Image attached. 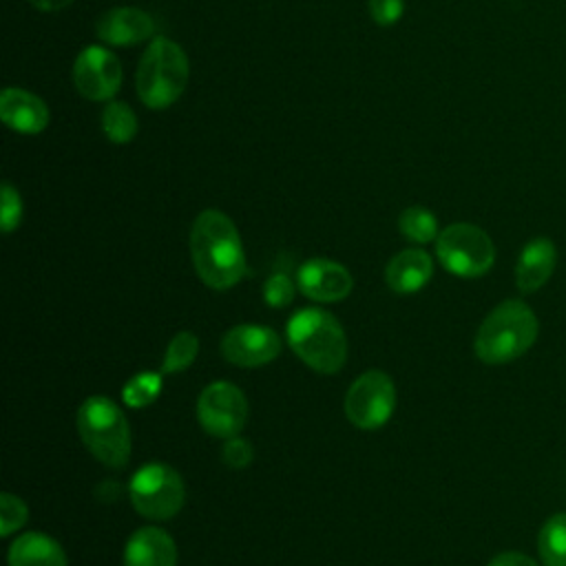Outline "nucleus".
<instances>
[{"label": "nucleus", "instance_id": "obj_1", "mask_svg": "<svg viewBox=\"0 0 566 566\" xmlns=\"http://www.w3.org/2000/svg\"><path fill=\"white\" fill-rule=\"evenodd\" d=\"M190 256L199 279L212 290H228L245 274L241 237L221 210L199 212L190 228Z\"/></svg>", "mask_w": 566, "mask_h": 566}, {"label": "nucleus", "instance_id": "obj_27", "mask_svg": "<svg viewBox=\"0 0 566 566\" xmlns=\"http://www.w3.org/2000/svg\"><path fill=\"white\" fill-rule=\"evenodd\" d=\"M371 20L380 27L396 24L405 13V0H369Z\"/></svg>", "mask_w": 566, "mask_h": 566}, {"label": "nucleus", "instance_id": "obj_14", "mask_svg": "<svg viewBox=\"0 0 566 566\" xmlns=\"http://www.w3.org/2000/svg\"><path fill=\"white\" fill-rule=\"evenodd\" d=\"M0 117L11 130L22 135L42 133L49 126L46 104L38 95L13 86L0 95Z\"/></svg>", "mask_w": 566, "mask_h": 566}, {"label": "nucleus", "instance_id": "obj_2", "mask_svg": "<svg viewBox=\"0 0 566 566\" xmlns=\"http://www.w3.org/2000/svg\"><path fill=\"white\" fill-rule=\"evenodd\" d=\"M539 334L535 312L517 298L495 305L478 327L473 349L486 365H504L526 354Z\"/></svg>", "mask_w": 566, "mask_h": 566}, {"label": "nucleus", "instance_id": "obj_18", "mask_svg": "<svg viewBox=\"0 0 566 566\" xmlns=\"http://www.w3.org/2000/svg\"><path fill=\"white\" fill-rule=\"evenodd\" d=\"M9 566H66V555L53 537L24 533L9 548Z\"/></svg>", "mask_w": 566, "mask_h": 566}, {"label": "nucleus", "instance_id": "obj_11", "mask_svg": "<svg viewBox=\"0 0 566 566\" xmlns=\"http://www.w3.org/2000/svg\"><path fill=\"white\" fill-rule=\"evenodd\" d=\"M281 352V338L265 325H234L221 338V354L237 367H261Z\"/></svg>", "mask_w": 566, "mask_h": 566}, {"label": "nucleus", "instance_id": "obj_23", "mask_svg": "<svg viewBox=\"0 0 566 566\" xmlns=\"http://www.w3.org/2000/svg\"><path fill=\"white\" fill-rule=\"evenodd\" d=\"M159 391H161V376L155 371H142V374H135L122 387V398L128 407L139 409V407L155 402Z\"/></svg>", "mask_w": 566, "mask_h": 566}, {"label": "nucleus", "instance_id": "obj_5", "mask_svg": "<svg viewBox=\"0 0 566 566\" xmlns=\"http://www.w3.org/2000/svg\"><path fill=\"white\" fill-rule=\"evenodd\" d=\"M77 431L86 449L106 467L122 469L130 458V429L122 409L106 396H91L77 409Z\"/></svg>", "mask_w": 566, "mask_h": 566}, {"label": "nucleus", "instance_id": "obj_28", "mask_svg": "<svg viewBox=\"0 0 566 566\" xmlns=\"http://www.w3.org/2000/svg\"><path fill=\"white\" fill-rule=\"evenodd\" d=\"M223 462L232 469H243L252 462V447L241 438H228L223 447Z\"/></svg>", "mask_w": 566, "mask_h": 566}, {"label": "nucleus", "instance_id": "obj_19", "mask_svg": "<svg viewBox=\"0 0 566 566\" xmlns=\"http://www.w3.org/2000/svg\"><path fill=\"white\" fill-rule=\"evenodd\" d=\"M537 553L544 566H566V513L551 515L537 533Z\"/></svg>", "mask_w": 566, "mask_h": 566}, {"label": "nucleus", "instance_id": "obj_30", "mask_svg": "<svg viewBox=\"0 0 566 566\" xmlns=\"http://www.w3.org/2000/svg\"><path fill=\"white\" fill-rule=\"evenodd\" d=\"M29 2L40 11H60V9L69 7L73 0H29Z\"/></svg>", "mask_w": 566, "mask_h": 566}, {"label": "nucleus", "instance_id": "obj_13", "mask_svg": "<svg viewBox=\"0 0 566 566\" xmlns=\"http://www.w3.org/2000/svg\"><path fill=\"white\" fill-rule=\"evenodd\" d=\"M97 38L111 46H133L155 33V20L148 11L135 7H115L99 15Z\"/></svg>", "mask_w": 566, "mask_h": 566}, {"label": "nucleus", "instance_id": "obj_12", "mask_svg": "<svg viewBox=\"0 0 566 566\" xmlns=\"http://www.w3.org/2000/svg\"><path fill=\"white\" fill-rule=\"evenodd\" d=\"M296 283L307 298H314L321 303L340 301L354 287V279L345 265L329 259H321V256L310 259L298 268Z\"/></svg>", "mask_w": 566, "mask_h": 566}, {"label": "nucleus", "instance_id": "obj_3", "mask_svg": "<svg viewBox=\"0 0 566 566\" xmlns=\"http://www.w3.org/2000/svg\"><path fill=\"white\" fill-rule=\"evenodd\" d=\"M287 343L307 367L321 374L338 371L347 358L345 332L327 310H298L287 321Z\"/></svg>", "mask_w": 566, "mask_h": 566}, {"label": "nucleus", "instance_id": "obj_29", "mask_svg": "<svg viewBox=\"0 0 566 566\" xmlns=\"http://www.w3.org/2000/svg\"><path fill=\"white\" fill-rule=\"evenodd\" d=\"M489 566H539L535 559H531L528 555L524 553H517V551H506V553H500L495 555Z\"/></svg>", "mask_w": 566, "mask_h": 566}, {"label": "nucleus", "instance_id": "obj_22", "mask_svg": "<svg viewBox=\"0 0 566 566\" xmlns=\"http://www.w3.org/2000/svg\"><path fill=\"white\" fill-rule=\"evenodd\" d=\"M199 352V340L192 332H179L172 336V340L166 347L161 371L164 374H177L192 365L195 356Z\"/></svg>", "mask_w": 566, "mask_h": 566}, {"label": "nucleus", "instance_id": "obj_10", "mask_svg": "<svg viewBox=\"0 0 566 566\" xmlns=\"http://www.w3.org/2000/svg\"><path fill=\"white\" fill-rule=\"evenodd\" d=\"M73 84L86 99H111L122 86V64L117 55L99 44L82 49L73 64Z\"/></svg>", "mask_w": 566, "mask_h": 566}, {"label": "nucleus", "instance_id": "obj_6", "mask_svg": "<svg viewBox=\"0 0 566 566\" xmlns=\"http://www.w3.org/2000/svg\"><path fill=\"white\" fill-rule=\"evenodd\" d=\"M436 254L444 270L462 279H475L491 270L495 245L491 237L473 223H451L436 239Z\"/></svg>", "mask_w": 566, "mask_h": 566}, {"label": "nucleus", "instance_id": "obj_15", "mask_svg": "<svg viewBox=\"0 0 566 566\" xmlns=\"http://www.w3.org/2000/svg\"><path fill=\"white\" fill-rule=\"evenodd\" d=\"M557 265V248L548 237L531 239L515 263V285L522 294H533L551 279Z\"/></svg>", "mask_w": 566, "mask_h": 566}, {"label": "nucleus", "instance_id": "obj_21", "mask_svg": "<svg viewBox=\"0 0 566 566\" xmlns=\"http://www.w3.org/2000/svg\"><path fill=\"white\" fill-rule=\"evenodd\" d=\"M398 228H400L402 237H407L416 243H427V241L438 239V221H436L433 212L422 206L405 208L400 212Z\"/></svg>", "mask_w": 566, "mask_h": 566}, {"label": "nucleus", "instance_id": "obj_7", "mask_svg": "<svg viewBox=\"0 0 566 566\" xmlns=\"http://www.w3.org/2000/svg\"><path fill=\"white\" fill-rule=\"evenodd\" d=\"M135 511L148 520H168L184 506L186 489L181 475L161 462L144 464L128 484Z\"/></svg>", "mask_w": 566, "mask_h": 566}, {"label": "nucleus", "instance_id": "obj_9", "mask_svg": "<svg viewBox=\"0 0 566 566\" xmlns=\"http://www.w3.org/2000/svg\"><path fill=\"white\" fill-rule=\"evenodd\" d=\"M197 418L210 436L234 438L248 420L243 391L226 380L208 385L197 400Z\"/></svg>", "mask_w": 566, "mask_h": 566}, {"label": "nucleus", "instance_id": "obj_16", "mask_svg": "<svg viewBox=\"0 0 566 566\" xmlns=\"http://www.w3.org/2000/svg\"><path fill=\"white\" fill-rule=\"evenodd\" d=\"M124 566H177V546L159 526H144L126 542Z\"/></svg>", "mask_w": 566, "mask_h": 566}, {"label": "nucleus", "instance_id": "obj_26", "mask_svg": "<svg viewBox=\"0 0 566 566\" xmlns=\"http://www.w3.org/2000/svg\"><path fill=\"white\" fill-rule=\"evenodd\" d=\"M22 219V199L20 192L11 184H2V212L0 223L2 232H13Z\"/></svg>", "mask_w": 566, "mask_h": 566}, {"label": "nucleus", "instance_id": "obj_4", "mask_svg": "<svg viewBox=\"0 0 566 566\" xmlns=\"http://www.w3.org/2000/svg\"><path fill=\"white\" fill-rule=\"evenodd\" d=\"M188 75L190 66L184 49L168 38H155L137 66V95L153 111L168 108L181 97Z\"/></svg>", "mask_w": 566, "mask_h": 566}, {"label": "nucleus", "instance_id": "obj_25", "mask_svg": "<svg viewBox=\"0 0 566 566\" xmlns=\"http://www.w3.org/2000/svg\"><path fill=\"white\" fill-rule=\"evenodd\" d=\"M263 298L272 307H285L294 298V283L290 281L287 274L274 272L263 285Z\"/></svg>", "mask_w": 566, "mask_h": 566}, {"label": "nucleus", "instance_id": "obj_24", "mask_svg": "<svg viewBox=\"0 0 566 566\" xmlns=\"http://www.w3.org/2000/svg\"><path fill=\"white\" fill-rule=\"evenodd\" d=\"M27 504L11 493H2L0 497V535H11L27 522Z\"/></svg>", "mask_w": 566, "mask_h": 566}, {"label": "nucleus", "instance_id": "obj_8", "mask_svg": "<svg viewBox=\"0 0 566 566\" xmlns=\"http://www.w3.org/2000/svg\"><path fill=\"white\" fill-rule=\"evenodd\" d=\"M396 405V389L385 371L371 369L360 374L345 396L347 420L360 429L382 427Z\"/></svg>", "mask_w": 566, "mask_h": 566}, {"label": "nucleus", "instance_id": "obj_20", "mask_svg": "<svg viewBox=\"0 0 566 566\" xmlns=\"http://www.w3.org/2000/svg\"><path fill=\"white\" fill-rule=\"evenodd\" d=\"M102 130L113 144H128L137 135V115L124 102H108L102 111Z\"/></svg>", "mask_w": 566, "mask_h": 566}, {"label": "nucleus", "instance_id": "obj_17", "mask_svg": "<svg viewBox=\"0 0 566 566\" xmlns=\"http://www.w3.org/2000/svg\"><path fill=\"white\" fill-rule=\"evenodd\" d=\"M433 274L431 256L424 250L409 248L398 252L385 268V283L396 294H413L429 283Z\"/></svg>", "mask_w": 566, "mask_h": 566}]
</instances>
